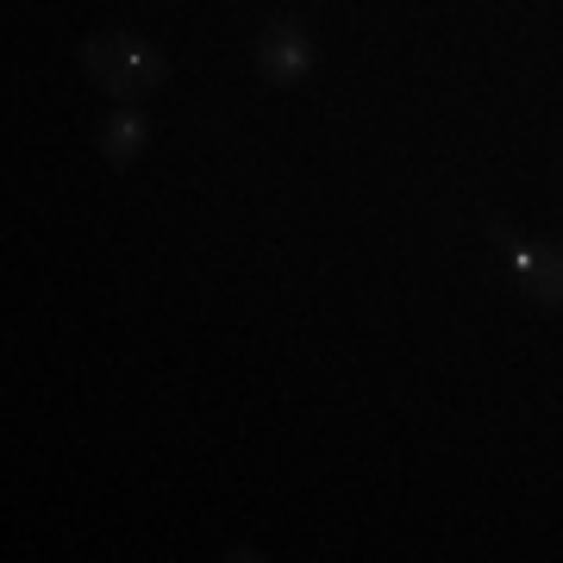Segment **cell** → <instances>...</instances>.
I'll return each instance as SVG.
<instances>
[{
	"label": "cell",
	"mask_w": 563,
	"mask_h": 563,
	"mask_svg": "<svg viewBox=\"0 0 563 563\" xmlns=\"http://www.w3.org/2000/svg\"><path fill=\"white\" fill-rule=\"evenodd\" d=\"M81 69H88V81L101 88L107 101H144V95H157L169 81L163 51L151 38H139V32H95V38H81Z\"/></svg>",
	"instance_id": "6da1fadb"
},
{
	"label": "cell",
	"mask_w": 563,
	"mask_h": 563,
	"mask_svg": "<svg viewBox=\"0 0 563 563\" xmlns=\"http://www.w3.org/2000/svg\"><path fill=\"white\" fill-rule=\"evenodd\" d=\"M488 239L501 244L507 269L514 282L526 288V301H539L558 313L563 307V244H544V239H520V232H507L501 220H488Z\"/></svg>",
	"instance_id": "7a4b0ae2"
},
{
	"label": "cell",
	"mask_w": 563,
	"mask_h": 563,
	"mask_svg": "<svg viewBox=\"0 0 563 563\" xmlns=\"http://www.w3.org/2000/svg\"><path fill=\"white\" fill-rule=\"evenodd\" d=\"M313 32H307L295 13H282V20H269L257 32V51H251V63H257L263 88H301L307 76H313Z\"/></svg>",
	"instance_id": "3957f363"
},
{
	"label": "cell",
	"mask_w": 563,
	"mask_h": 563,
	"mask_svg": "<svg viewBox=\"0 0 563 563\" xmlns=\"http://www.w3.org/2000/svg\"><path fill=\"white\" fill-rule=\"evenodd\" d=\"M144 144H151V120H144L139 107H113L101 125V157L113 163V169H132V163L144 157Z\"/></svg>",
	"instance_id": "277c9868"
}]
</instances>
